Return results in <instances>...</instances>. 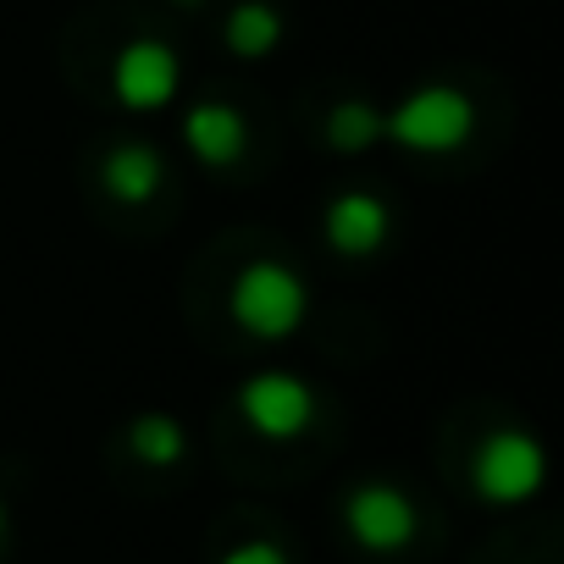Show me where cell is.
I'll list each match as a JSON object with an SVG mask.
<instances>
[{"instance_id": "cell-1", "label": "cell", "mask_w": 564, "mask_h": 564, "mask_svg": "<svg viewBox=\"0 0 564 564\" xmlns=\"http://www.w3.org/2000/svg\"><path fill=\"white\" fill-rule=\"evenodd\" d=\"M305 305H311L305 282L282 265V260H254V265H243V271L232 276V300H227L232 322H238L249 338H289V333H300Z\"/></svg>"}, {"instance_id": "cell-2", "label": "cell", "mask_w": 564, "mask_h": 564, "mask_svg": "<svg viewBox=\"0 0 564 564\" xmlns=\"http://www.w3.org/2000/svg\"><path fill=\"white\" fill-rule=\"evenodd\" d=\"M470 128H476V106L454 84H426L382 117V133L415 155H448L470 139Z\"/></svg>"}, {"instance_id": "cell-3", "label": "cell", "mask_w": 564, "mask_h": 564, "mask_svg": "<svg viewBox=\"0 0 564 564\" xmlns=\"http://www.w3.org/2000/svg\"><path fill=\"white\" fill-rule=\"evenodd\" d=\"M470 476H476V492H481L487 503H520V498H531V492L542 487L547 459H542L536 437H525V432H492V437L476 448Z\"/></svg>"}, {"instance_id": "cell-4", "label": "cell", "mask_w": 564, "mask_h": 564, "mask_svg": "<svg viewBox=\"0 0 564 564\" xmlns=\"http://www.w3.org/2000/svg\"><path fill=\"white\" fill-rule=\"evenodd\" d=\"M238 410L265 437H300L316 421V393H311V382H300L289 371H260L238 388Z\"/></svg>"}, {"instance_id": "cell-5", "label": "cell", "mask_w": 564, "mask_h": 564, "mask_svg": "<svg viewBox=\"0 0 564 564\" xmlns=\"http://www.w3.org/2000/svg\"><path fill=\"white\" fill-rule=\"evenodd\" d=\"M177 84H183V67L161 40H133L111 62V89L128 111H161L177 95Z\"/></svg>"}, {"instance_id": "cell-6", "label": "cell", "mask_w": 564, "mask_h": 564, "mask_svg": "<svg viewBox=\"0 0 564 564\" xmlns=\"http://www.w3.org/2000/svg\"><path fill=\"white\" fill-rule=\"evenodd\" d=\"M344 520H349L355 542L371 547V553H399L415 536V503L399 487H388V481L355 487L349 503H344Z\"/></svg>"}, {"instance_id": "cell-7", "label": "cell", "mask_w": 564, "mask_h": 564, "mask_svg": "<svg viewBox=\"0 0 564 564\" xmlns=\"http://www.w3.org/2000/svg\"><path fill=\"white\" fill-rule=\"evenodd\" d=\"M183 144L194 150L199 166H232V161L243 155L249 133H243V117H238L232 106H221V100H199V106L183 117Z\"/></svg>"}, {"instance_id": "cell-8", "label": "cell", "mask_w": 564, "mask_h": 564, "mask_svg": "<svg viewBox=\"0 0 564 564\" xmlns=\"http://www.w3.org/2000/svg\"><path fill=\"white\" fill-rule=\"evenodd\" d=\"M388 238V205L377 194H338L327 205V243L338 254H371Z\"/></svg>"}, {"instance_id": "cell-9", "label": "cell", "mask_w": 564, "mask_h": 564, "mask_svg": "<svg viewBox=\"0 0 564 564\" xmlns=\"http://www.w3.org/2000/svg\"><path fill=\"white\" fill-rule=\"evenodd\" d=\"M161 155L150 150V144H117L111 155H106V188H111V199H122V205H144V199H155V188H161Z\"/></svg>"}, {"instance_id": "cell-10", "label": "cell", "mask_w": 564, "mask_h": 564, "mask_svg": "<svg viewBox=\"0 0 564 564\" xmlns=\"http://www.w3.org/2000/svg\"><path fill=\"white\" fill-rule=\"evenodd\" d=\"M276 40H282V18L265 7V0H243V7H232V18H227V45H232V56H243V62L271 56Z\"/></svg>"}, {"instance_id": "cell-11", "label": "cell", "mask_w": 564, "mask_h": 564, "mask_svg": "<svg viewBox=\"0 0 564 564\" xmlns=\"http://www.w3.org/2000/svg\"><path fill=\"white\" fill-rule=\"evenodd\" d=\"M382 139V111L371 100H338L333 117H327V144L344 150V155H360Z\"/></svg>"}, {"instance_id": "cell-12", "label": "cell", "mask_w": 564, "mask_h": 564, "mask_svg": "<svg viewBox=\"0 0 564 564\" xmlns=\"http://www.w3.org/2000/svg\"><path fill=\"white\" fill-rule=\"evenodd\" d=\"M128 448H133L144 465H177L183 448H188V437H183V426H177L172 415H139L133 432H128Z\"/></svg>"}, {"instance_id": "cell-13", "label": "cell", "mask_w": 564, "mask_h": 564, "mask_svg": "<svg viewBox=\"0 0 564 564\" xmlns=\"http://www.w3.org/2000/svg\"><path fill=\"white\" fill-rule=\"evenodd\" d=\"M221 564H289V558H282L276 542H238L221 553Z\"/></svg>"}, {"instance_id": "cell-14", "label": "cell", "mask_w": 564, "mask_h": 564, "mask_svg": "<svg viewBox=\"0 0 564 564\" xmlns=\"http://www.w3.org/2000/svg\"><path fill=\"white\" fill-rule=\"evenodd\" d=\"M0 536H7V509H0Z\"/></svg>"}, {"instance_id": "cell-15", "label": "cell", "mask_w": 564, "mask_h": 564, "mask_svg": "<svg viewBox=\"0 0 564 564\" xmlns=\"http://www.w3.org/2000/svg\"><path fill=\"white\" fill-rule=\"evenodd\" d=\"M183 7H194V0H183Z\"/></svg>"}]
</instances>
